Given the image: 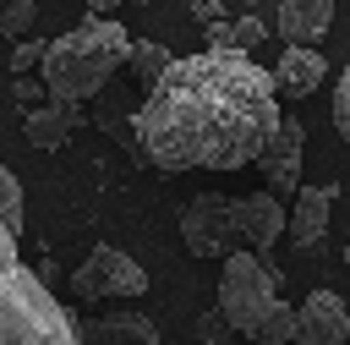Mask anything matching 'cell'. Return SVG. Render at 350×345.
I'll return each mask as SVG.
<instances>
[{
    "label": "cell",
    "instance_id": "cell-1",
    "mask_svg": "<svg viewBox=\"0 0 350 345\" xmlns=\"http://www.w3.org/2000/svg\"><path fill=\"white\" fill-rule=\"evenodd\" d=\"M159 170H246L279 126V88L252 55H180L131 115Z\"/></svg>",
    "mask_w": 350,
    "mask_h": 345
},
{
    "label": "cell",
    "instance_id": "cell-2",
    "mask_svg": "<svg viewBox=\"0 0 350 345\" xmlns=\"http://www.w3.org/2000/svg\"><path fill=\"white\" fill-rule=\"evenodd\" d=\"M0 345H82L71 312L49 296V279L22 263V235L0 214Z\"/></svg>",
    "mask_w": 350,
    "mask_h": 345
},
{
    "label": "cell",
    "instance_id": "cell-3",
    "mask_svg": "<svg viewBox=\"0 0 350 345\" xmlns=\"http://www.w3.org/2000/svg\"><path fill=\"white\" fill-rule=\"evenodd\" d=\"M126 60H131V33H126L120 22H109V16H88L82 27L49 38L38 71H44V88H49L55 104H82V99H93V93L115 77V66H126Z\"/></svg>",
    "mask_w": 350,
    "mask_h": 345
},
{
    "label": "cell",
    "instance_id": "cell-4",
    "mask_svg": "<svg viewBox=\"0 0 350 345\" xmlns=\"http://www.w3.org/2000/svg\"><path fill=\"white\" fill-rule=\"evenodd\" d=\"M279 307V268L262 263L257 252H230L219 263V318L224 329H241L246 340L257 334V323Z\"/></svg>",
    "mask_w": 350,
    "mask_h": 345
},
{
    "label": "cell",
    "instance_id": "cell-5",
    "mask_svg": "<svg viewBox=\"0 0 350 345\" xmlns=\"http://www.w3.org/2000/svg\"><path fill=\"white\" fill-rule=\"evenodd\" d=\"M71 296L88 307V301H104V296H148V268L137 257H126L120 246L98 241L77 268H71Z\"/></svg>",
    "mask_w": 350,
    "mask_h": 345
},
{
    "label": "cell",
    "instance_id": "cell-6",
    "mask_svg": "<svg viewBox=\"0 0 350 345\" xmlns=\"http://www.w3.org/2000/svg\"><path fill=\"white\" fill-rule=\"evenodd\" d=\"M180 241L191 257H213L224 263L230 252H241V235H235V203L219 197V192H202L180 208Z\"/></svg>",
    "mask_w": 350,
    "mask_h": 345
},
{
    "label": "cell",
    "instance_id": "cell-7",
    "mask_svg": "<svg viewBox=\"0 0 350 345\" xmlns=\"http://www.w3.org/2000/svg\"><path fill=\"white\" fill-rule=\"evenodd\" d=\"M301 148H306V126H301L295 115H279L268 148L257 153V170H262V181H268V192H273L279 203L301 192Z\"/></svg>",
    "mask_w": 350,
    "mask_h": 345
},
{
    "label": "cell",
    "instance_id": "cell-8",
    "mask_svg": "<svg viewBox=\"0 0 350 345\" xmlns=\"http://www.w3.org/2000/svg\"><path fill=\"white\" fill-rule=\"evenodd\" d=\"M235 203V235L246 252H268L279 235H284V219L290 208L273 197V192H246V197H230Z\"/></svg>",
    "mask_w": 350,
    "mask_h": 345
},
{
    "label": "cell",
    "instance_id": "cell-9",
    "mask_svg": "<svg viewBox=\"0 0 350 345\" xmlns=\"http://www.w3.org/2000/svg\"><path fill=\"white\" fill-rule=\"evenodd\" d=\"M295 345H350V312L334 290H312L295 307Z\"/></svg>",
    "mask_w": 350,
    "mask_h": 345
},
{
    "label": "cell",
    "instance_id": "cell-10",
    "mask_svg": "<svg viewBox=\"0 0 350 345\" xmlns=\"http://www.w3.org/2000/svg\"><path fill=\"white\" fill-rule=\"evenodd\" d=\"M328 214H334V186H301V192L290 197V219H284L290 246L312 252V246L328 235Z\"/></svg>",
    "mask_w": 350,
    "mask_h": 345
},
{
    "label": "cell",
    "instance_id": "cell-11",
    "mask_svg": "<svg viewBox=\"0 0 350 345\" xmlns=\"http://www.w3.org/2000/svg\"><path fill=\"white\" fill-rule=\"evenodd\" d=\"M273 22H279L284 44L317 49L323 33H328V22H334V0H273Z\"/></svg>",
    "mask_w": 350,
    "mask_h": 345
},
{
    "label": "cell",
    "instance_id": "cell-12",
    "mask_svg": "<svg viewBox=\"0 0 350 345\" xmlns=\"http://www.w3.org/2000/svg\"><path fill=\"white\" fill-rule=\"evenodd\" d=\"M323 77H328V60H323L317 49L284 44V55H279V66H273V88H279V99H306L312 88H323Z\"/></svg>",
    "mask_w": 350,
    "mask_h": 345
},
{
    "label": "cell",
    "instance_id": "cell-13",
    "mask_svg": "<svg viewBox=\"0 0 350 345\" xmlns=\"http://www.w3.org/2000/svg\"><path fill=\"white\" fill-rule=\"evenodd\" d=\"M82 126V115H77V104H38V110H27L22 115V137L33 142V148H60L71 131Z\"/></svg>",
    "mask_w": 350,
    "mask_h": 345
},
{
    "label": "cell",
    "instance_id": "cell-14",
    "mask_svg": "<svg viewBox=\"0 0 350 345\" xmlns=\"http://www.w3.org/2000/svg\"><path fill=\"white\" fill-rule=\"evenodd\" d=\"M88 345H164V340L153 334V323H148V318H137V312H120V318H104V323H93Z\"/></svg>",
    "mask_w": 350,
    "mask_h": 345
},
{
    "label": "cell",
    "instance_id": "cell-15",
    "mask_svg": "<svg viewBox=\"0 0 350 345\" xmlns=\"http://www.w3.org/2000/svg\"><path fill=\"white\" fill-rule=\"evenodd\" d=\"M257 44H262V22H257V16L213 22V27H208V49H219V55H246V49H257Z\"/></svg>",
    "mask_w": 350,
    "mask_h": 345
},
{
    "label": "cell",
    "instance_id": "cell-16",
    "mask_svg": "<svg viewBox=\"0 0 350 345\" xmlns=\"http://www.w3.org/2000/svg\"><path fill=\"white\" fill-rule=\"evenodd\" d=\"M252 345H295V307H290V301H279V307L257 323Z\"/></svg>",
    "mask_w": 350,
    "mask_h": 345
},
{
    "label": "cell",
    "instance_id": "cell-17",
    "mask_svg": "<svg viewBox=\"0 0 350 345\" xmlns=\"http://www.w3.org/2000/svg\"><path fill=\"white\" fill-rule=\"evenodd\" d=\"M170 60H175V55L159 49V44H131V66H137V82H142L148 93H153V82L170 71Z\"/></svg>",
    "mask_w": 350,
    "mask_h": 345
},
{
    "label": "cell",
    "instance_id": "cell-18",
    "mask_svg": "<svg viewBox=\"0 0 350 345\" xmlns=\"http://www.w3.org/2000/svg\"><path fill=\"white\" fill-rule=\"evenodd\" d=\"M334 131L350 142V60H345V71L334 82Z\"/></svg>",
    "mask_w": 350,
    "mask_h": 345
},
{
    "label": "cell",
    "instance_id": "cell-19",
    "mask_svg": "<svg viewBox=\"0 0 350 345\" xmlns=\"http://www.w3.org/2000/svg\"><path fill=\"white\" fill-rule=\"evenodd\" d=\"M27 27H33V0H5V11H0V33L16 38V33H27Z\"/></svg>",
    "mask_w": 350,
    "mask_h": 345
},
{
    "label": "cell",
    "instance_id": "cell-20",
    "mask_svg": "<svg viewBox=\"0 0 350 345\" xmlns=\"http://www.w3.org/2000/svg\"><path fill=\"white\" fill-rule=\"evenodd\" d=\"M11 93H16V104H22V110H38V104H49V88H44V77H16V82H11Z\"/></svg>",
    "mask_w": 350,
    "mask_h": 345
},
{
    "label": "cell",
    "instance_id": "cell-21",
    "mask_svg": "<svg viewBox=\"0 0 350 345\" xmlns=\"http://www.w3.org/2000/svg\"><path fill=\"white\" fill-rule=\"evenodd\" d=\"M44 49H49L44 38H27V44H16V49H11V71H16V77H27V71L44 60Z\"/></svg>",
    "mask_w": 350,
    "mask_h": 345
},
{
    "label": "cell",
    "instance_id": "cell-22",
    "mask_svg": "<svg viewBox=\"0 0 350 345\" xmlns=\"http://www.w3.org/2000/svg\"><path fill=\"white\" fill-rule=\"evenodd\" d=\"M82 5H88V16H109V11L126 5V0H82Z\"/></svg>",
    "mask_w": 350,
    "mask_h": 345
},
{
    "label": "cell",
    "instance_id": "cell-23",
    "mask_svg": "<svg viewBox=\"0 0 350 345\" xmlns=\"http://www.w3.org/2000/svg\"><path fill=\"white\" fill-rule=\"evenodd\" d=\"M0 55H5V60H11V38H5V33H0Z\"/></svg>",
    "mask_w": 350,
    "mask_h": 345
},
{
    "label": "cell",
    "instance_id": "cell-24",
    "mask_svg": "<svg viewBox=\"0 0 350 345\" xmlns=\"http://www.w3.org/2000/svg\"><path fill=\"white\" fill-rule=\"evenodd\" d=\"M345 268H350V241H345Z\"/></svg>",
    "mask_w": 350,
    "mask_h": 345
},
{
    "label": "cell",
    "instance_id": "cell-25",
    "mask_svg": "<svg viewBox=\"0 0 350 345\" xmlns=\"http://www.w3.org/2000/svg\"><path fill=\"white\" fill-rule=\"evenodd\" d=\"M131 5H153V0H131Z\"/></svg>",
    "mask_w": 350,
    "mask_h": 345
}]
</instances>
